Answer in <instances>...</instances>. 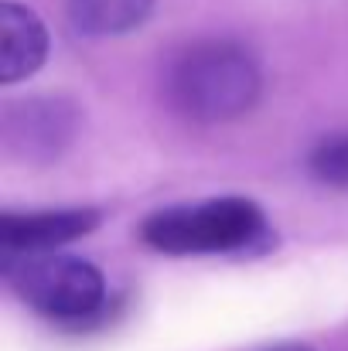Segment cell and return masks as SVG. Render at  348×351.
<instances>
[{"label":"cell","mask_w":348,"mask_h":351,"mask_svg":"<svg viewBox=\"0 0 348 351\" xmlns=\"http://www.w3.org/2000/svg\"><path fill=\"white\" fill-rule=\"evenodd\" d=\"M167 103L188 119L222 123L246 113L259 96V69L229 41H202L185 48L164 75Z\"/></svg>","instance_id":"obj_1"},{"label":"cell","mask_w":348,"mask_h":351,"mask_svg":"<svg viewBox=\"0 0 348 351\" xmlns=\"http://www.w3.org/2000/svg\"><path fill=\"white\" fill-rule=\"evenodd\" d=\"M3 276L27 307L62 324H86L106 307L103 273L79 256H58L51 249L3 252Z\"/></svg>","instance_id":"obj_2"},{"label":"cell","mask_w":348,"mask_h":351,"mask_svg":"<svg viewBox=\"0 0 348 351\" xmlns=\"http://www.w3.org/2000/svg\"><path fill=\"white\" fill-rule=\"evenodd\" d=\"M263 235H266V219L246 198H216L202 205L164 208L140 226V239L150 249L171 256L242 252L253 249Z\"/></svg>","instance_id":"obj_3"},{"label":"cell","mask_w":348,"mask_h":351,"mask_svg":"<svg viewBox=\"0 0 348 351\" xmlns=\"http://www.w3.org/2000/svg\"><path fill=\"white\" fill-rule=\"evenodd\" d=\"M48 55V31L24 3H0V82L14 86L41 69Z\"/></svg>","instance_id":"obj_4"},{"label":"cell","mask_w":348,"mask_h":351,"mask_svg":"<svg viewBox=\"0 0 348 351\" xmlns=\"http://www.w3.org/2000/svg\"><path fill=\"white\" fill-rule=\"evenodd\" d=\"M100 226V215L93 208H65V212H38V215H3L0 219V242L3 252H34V249H55L62 242H72L89 229Z\"/></svg>","instance_id":"obj_5"},{"label":"cell","mask_w":348,"mask_h":351,"mask_svg":"<svg viewBox=\"0 0 348 351\" xmlns=\"http://www.w3.org/2000/svg\"><path fill=\"white\" fill-rule=\"evenodd\" d=\"M65 7L79 34L110 38V34H126L140 27L150 17L154 0H69Z\"/></svg>","instance_id":"obj_6"},{"label":"cell","mask_w":348,"mask_h":351,"mask_svg":"<svg viewBox=\"0 0 348 351\" xmlns=\"http://www.w3.org/2000/svg\"><path fill=\"white\" fill-rule=\"evenodd\" d=\"M72 123L76 119L65 103H31L10 117V140H17L24 150L58 154L72 133Z\"/></svg>","instance_id":"obj_7"},{"label":"cell","mask_w":348,"mask_h":351,"mask_svg":"<svg viewBox=\"0 0 348 351\" xmlns=\"http://www.w3.org/2000/svg\"><path fill=\"white\" fill-rule=\"evenodd\" d=\"M311 174L325 184H348V136H335L311 154Z\"/></svg>","instance_id":"obj_8"},{"label":"cell","mask_w":348,"mask_h":351,"mask_svg":"<svg viewBox=\"0 0 348 351\" xmlns=\"http://www.w3.org/2000/svg\"><path fill=\"white\" fill-rule=\"evenodd\" d=\"M266 351H311L308 345H277V348H266Z\"/></svg>","instance_id":"obj_9"}]
</instances>
